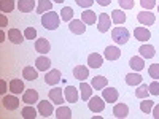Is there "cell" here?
Masks as SVG:
<instances>
[{
	"label": "cell",
	"mask_w": 159,
	"mask_h": 119,
	"mask_svg": "<svg viewBox=\"0 0 159 119\" xmlns=\"http://www.w3.org/2000/svg\"><path fill=\"white\" fill-rule=\"evenodd\" d=\"M61 24V16L56 11H46L42 15V25L46 30H56Z\"/></svg>",
	"instance_id": "6da1fadb"
},
{
	"label": "cell",
	"mask_w": 159,
	"mask_h": 119,
	"mask_svg": "<svg viewBox=\"0 0 159 119\" xmlns=\"http://www.w3.org/2000/svg\"><path fill=\"white\" fill-rule=\"evenodd\" d=\"M111 38L116 45H126L129 42V30L126 27H115L111 30Z\"/></svg>",
	"instance_id": "7a4b0ae2"
},
{
	"label": "cell",
	"mask_w": 159,
	"mask_h": 119,
	"mask_svg": "<svg viewBox=\"0 0 159 119\" xmlns=\"http://www.w3.org/2000/svg\"><path fill=\"white\" fill-rule=\"evenodd\" d=\"M88 107L92 113H102L105 110V100L103 97H91L89 102H88Z\"/></svg>",
	"instance_id": "3957f363"
},
{
	"label": "cell",
	"mask_w": 159,
	"mask_h": 119,
	"mask_svg": "<svg viewBox=\"0 0 159 119\" xmlns=\"http://www.w3.org/2000/svg\"><path fill=\"white\" fill-rule=\"evenodd\" d=\"M2 105H3V108H7L8 111H15V110L19 108V99H18L15 94H11V95H3Z\"/></svg>",
	"instance_id": "277c9868"
},
{
	"label": "cell",
	"mask_w": 159,
	"mask_h": 119,
	"mask_svg": "<svg viewBox=\"0 0 159 119\" xmlns=\"http://www.w3.org/2000/svg\"><path fill=\"white\" fill-rule=\"evenodd\" d=\"M111 27V18H108L107 13H100L97 18V30L99 32H108V29Z\"/></svg>",
	"instance_id": "5b68a950"
},
{
	"label": "cell",
	"mask_w": 159,
	"mask_h": 119,
	"mask_svg": "<svg viewBox=\"0 0 159 119\" xmlns=\"http://www.w3.org/2000/svg\"><path fill=\"white\" fill-rule=\"evenodd\" d=\"M137 19L142 25H153L156 21V16H154V13H150L148 10H143L137 15Z\"/></svg>",
	"instance_id": "8992f818"
},
{
	"label": "cell",
	"mask_w": 159,
	"mask_h": 119,
	"mask_svg": "<svg viewBox=\"0 0 159 119\" xmlns=\"http://www.w3.org/2000/svg\"><path fill=\"white\" fill-rule=\"evenodd\" d=\"M38 114L43 116V117H49L51 114H54V108H52L51 102H46V100H42L38 102Z\"/></svg>",
	"instance_id": "52a82bcc"
},
{
	"label": "cell",
	"mask_w": 159,
	"mask_h": 119,
	"mask_svg": "<svg viewBox=\"0 0 159 119\" xmlns=\"http://www.w3.org/2000/svg\"><path fill=\"white\" fill-rule=\"evenodd\" d=\"M69 30L75 35H83L86 32V25L83 21H80V19H72L69 22Z\"/></svg>",
	"instance_id": "ba28073f"
},
{
	"label": "cell",
	"mask_w": 159,
	"mask_h": 119,
	"mask_svg": "<svg viewBox=\"0 0 159 119\" xmlns=\"http://www.w3.org/2000/svg\"><path fill=\"white\" fill-rule=\"evenodd\" d=\"M61 72L57 70V68H54V70H49L48 73H46V76H45V83L48 84V86H57L59 84V81H61Z\"/></svg>",
	"instance_id": "9c48e42d"
},
{
	"label": "cell",
	"mask_w": 159,
	"mask_h": 119,
	"mask_svg": "<svg viewBox=\"0 0 159 119\" xmlns=\"http://www.w3.org/2000/svg\"><path fill=\"white\" fill-rule=\"evenodd\" d=\"M49 100L56 105H62L64 102H67L65 100V95H64V90L59 89V87H54V89L49 90Z\"/></svg>",
	"instance_id": "30bf717a"
},
{
	"label": "cell",
	"mask_w": 159,
	"mask_h": 119,
	"mask_svg": "<svg viewBox=\"0 0 159 119\" xmlns=\"http://www.w3.org/2000/svg\"><path fill=\"white\" fill-rule=\"evenodd\" d=\"M102 97L105 102H108V103H113L118 100L119 94H118V90L115 87H103L102 89Z\"/></svg>",
	"instance_id": "8fae6325"
},
{
	"label": "cell",
	"mask_w": 159,
	"mask_h": 119,
	"mask_svg": "<svg viewBox=\"0 0 159 119\" xmlns=\"http://www.w3.org/2000/svg\"><path fill=\"white\" fill-rule=\"evenodd\" d=\"M22 102L25 105H34L38 102V92L35 89H27L22 92Z\"/></svg>",
	"instance_id": "7c38bea8"
},
{
	"label": "cell",
	"mask_w": 159,
	"mask_h": 119,
	"mask_svg": "<svg viewBox=\"0 0 159 119\" xmlns=\"http://www.w3.org/2000/svg\"><path fill=\"white\" fill-rule=\"evenodd\" d=\"M35 51L40 52V54H48L51 51V43L48 42L46 38H37L35 42Z\"/></svg>",
	"instance_id": "4fadbf2b"
},
{
	"label": "cell",
	"mask_w": 159,
	"mask_h": 119,
	"mask_svg": "<svg viewBox=\"0 0 159 119\" xmlns=\"http://www.w3.org/2000/svg\"><path fill=\"white\" fill-rule=\"evenodd\" d=\"M103 56H105L107 60H118L119 57H121V49H119L118 46H107Z\"/></svg>",
	"instance_id": "5bb4252c"
},
{
	"label": "cell",
	"mask_w": 159,
	"mask_h": 119,
	"mask_svg": "<svg viewBox=\"0 0 159 119\" xmlns=\"http://www.w3.org/2000/svg\"><path fill=\"white\" fill-rule=\"evenodd\" d=\"M134 37L139 40V42H148V40L151 38V32L147 29V27H135L134 29Z\"/></svg>",
	"instance_id": "9a60e30c"
},
{
	"label": "cell",
	"mask_w": 159,
	"mask_h": 119,
	"mask_svg": "<svg viewBox=\"0 0 159 119\" xmlns=\"http://www.w3.org/2000/svg\"><path fill=\"white\" fill-rule=\"evenodd\" d=\"M8 38H10V42L13 45H21L25 40V37L19 32V29H10L8 30Z\"/></svg>",
	"instance_id": "2e32d148"
},
{
	"label": "cell",
	"mask_w": 159,
	"mask_h": 119,
	"mask_svg": "<svg viewBox=\"0 0 159 119\" xmlns=\"http://www.w3.org/2000/svg\"><path fill=\"white\" fill-rule=\"evenodd\" d=\"M113 114L118 119H124L129 114V107L126 103H118V105H115V108H113Z\"/></svg>",
	"instance_id": "e0dca14e"
},
{
	"label": "cell",
	"mask_w": 159,
	"mask_h": 119,
	"mask_svg": "<svg viewBox=\"0 0 159 119\" xmlns=\"http://www.w3.org/2000/svg\"><path fill=\"white\" fill-rule=\"evenodd\" d=\"M8 89H10V92H11V94H15V95H18V94H22V92H24V83L21 81V79L15 78V79H11V81H10V86H8Z\"/></svg>",
	"instance_id": "ac0fdd59"
},
{
	"label": "cell",
	"mask_w": 159,
	"mask_h": 119,
	"mask_svg": "<svg viewBox=\"0 0 159 119\" xmlns=\"http://www.w3.org/2000/svg\"><path fill=\"white\" fill-rule=\"evenodd\" d=\"M88 64L91 68H100L103 64V57L100 54H97V52H92V54L88 56Z\"/></svg>",
	"instance_id": "d6986e66"
},
{
	"label": "cell",
	"mask_w": 159,
	"mask_h": 119,
	"mask_svg": "<svg viewBox=\"0 0 159 119\" xmlns=\"http://www.w3.org/2000/svg\"><path fill=\"white\" fill-rule=\"evenodd\" d=\"M35 68L40 70V72L49 70V68H51V60H49L45 54L40 56V57H37V60H35Z\"/></svg>",
	"instance_id": "ffe728a7"
},
{
	"label": "cell",
	"mask_w": 159,
	"mask_h": 119,
	"mask_svg": "<svg viewBox=\"0 0 159 119\" xmlns=\"http://www.w3.org/2000/svg\"><path fill=\"white\" fill-rule=\"evenodd\" d=\"M97 15H96V11H92V10H86L81 13V21L88 25H92V24H96L97 22Z\"/></svg>",
	"instance_id": "44dd1931"
},
{
	"label": "cell",
	"mask_w": 159,
	"mask_h": 119,
	"mask_svg": "<svg viewBox=\"0 0 159 119\" xmlns=\"http://www.w3.org/2000/svg\"><path fill=\"white\" fill-rule=\"evenodd\" d=\"M64 95H65V100L70 102V103H76L78 102V90L73 86H67V87H65L64 89Z\"/></svg>",
	"instance_id": "7402d4cb"
},
{
	"label": "cell",
	"mask_w": 159,
	"mask_h": 119,
	"mask_svg": "<svg viewBox=\"0 0 159 119\" xmlns=\"http://www.w3.org/2000/svg\"><path fill=\"white\" fill-rule=\"evenodd\" d=\"M73 76H75L76 79H80V81H84V79H88V76H89L88 67H84V65H76V67L73 68Z\"/></svg>",
	"instance_id": "603a6c76"
},
{
	"label": "cell",
	"mask_w": 159,
	"mask_h": 119,
	"mask_svg": "<svg viewBox=\"0 0 159 119\" xmlns=\"http://www.w3.org/2000/svg\"><path fill=\"white\" fill-rule=\"evenodd\" d=\"M139 51H140V56H142L143 59H151V57H154V54H156V49H154V46H151V45H142V46L139 48Z\"/></svg>",
	"instance_id": "cb8c5ba5"
},
{
	"label": "cell",
	"mask_w": 159,
	"mask_h": 119,
	"mask_svg": "<svg viewBox=\"0 0 159 119\" xmlns=\"http://www.w3.org/2000/svg\"><path fill=\"white\" fill-rule=\"evenodd\" d=\"M35 8V0H19L18 2V10L21 13H30Z\"/></svg>",
	"instance_id": "d4e9b609"
},
{
	"label": "cell",
	"mask_w": 159,
	"mask_h": 119,
	"mask_svg": "<svg viewBox=\"0 0 159 119\" xmlns=\"http://www.w3.org/2000/svg\"><path fill=\"white\" fill-rule=\"evenodd\" d=\"M107 84H108V79L105 78V76H94L92 78V81H91V86L94 87V89H97V90H102L103 87H107Z\"/></svg>",
	"instance_id": "484cf974"
},
{
	"label": "cell",
	"mask_w": 159,
	"mask_h": 119,
	"mask_svg": "<svg viewBox=\"0 0 159 119\" xmlns=\"http://www.w3.org/2000/svg\"><path fill=\"white\" fill-rule=\"evenodd\" d=\"M111 22L118 24V25H121L126 22V13L123 10H113L111 11Z\"/></svg>",
	"instance_id": "4316f807"
},
{
	"label": "cell",
	"mask_w": 159,
	"mask_h": 119,
	"mask_svg": "<svg viewBox=\"0 0 159 119\" xmlns=\"http://www.w3.org/2000/svg\"><path fill=\"white\" fill-rule=\"evenodd\" d=\"M129 65H130V68L134 72H142L145 68V60H143V57H135L134 56L129 60Z\"/></svg>",
	"instance_id": "83f0119b"
},
{
	"label": "cell",
	"mask_w": 159,
	"mask_h": 119,
	"mask_svg": "<svg viewBox=\"0 0 159 119\" xmlns=\"http://www.w3.org/2000/svg\"><path fill=\"white\" fill-rule=\"evenodd\" d=\"M80 90H81V99H83L84 102L92 97V86H91V84L81 81V84H80Z\"/></svg>",
	"instance_id": "f1b7e54d"
},
{
	"label": "cell",
	"mask_w": 159,
	"mask_h": 119,
	"mask_svg": "<svg viewBox=\"0 0 159 119\" xmlns=\"http://www.w3.org/2000/svg\"><path fill=\"white\" fill-rule=\"evenodd\" d=\"M142 76L135 72H132V73H129V75H126V83L129 84V86H139V84H142Z\"/></svg>",
	"instance_id": "f546056e"
},
{
	"label": "cell",
	"mask_w": 159,
	"mask_h": 119,
	"mask_svg": "<svg viewBox=\"0 0 159 119\" xmlns=\"http://www.w3.org/2000/svg\"><path fill=\"white\" fill-rule=\"evenodd\" d=\"M21 114H22L24 119H35L37 114H38V110H35L32 105H27V107H24V108H22Z\"/></svg>",
	"instance_id": "4dcf8cb0"
},
{
	"label": "cell",
	"mask_w": 159,
	"mask_h": 119,
	"mask_svg": "<svg viewBox=\"0 0 159 119\" xmlns=\"http://www.w3.org/2000/svg\"><path fill=\"white\" fill-rule=\"evenodd\" d=\"M38 70L37 68H32V67H24L22 70V76L27 79V81H35V79L38 78Z\"/></svg>",
	"instance_id": "1f68e13d"
},
{
	"label": "cell",
	"mask_w": 159,
	"mask_h": 119,
	"mask_svg": "<svg viewBox=\"0 0 159 119\" xmlns=\"http://www.w3.org/2000/svg\"><path fill=\"white\" fill-rule=\"evenodd\" d=\"M51 8H52V2H49V0H38V7H37L38 15H45V11H51Z\"/></svg>",
	"instance_id": "d6a6232c"
},
{
	"label": "cell",
	"mask_w": 159,
	"mask_h": 119,
	"mask_svg": "<svg viewBox=\"0 0 159 119\" xmlns=\"http://www.w3.org/2000/svg\"><path fill=\"white\" fill-rule=\"evenodd\" d=\"M56 117L57 119H72V111L69 107H59L57 111H56Z\"/></svg>",
	"instance_id": "836d02e7"
},
{
	"label": "cell",
	"mask_w": 159,
	"mask_h": 119,
	"mask_svg": "<svg viewBox=\"0 0 159 119\" xmlns=\"http://www.w3.org/2000/svg\"><path fill=\"white\" fill-rule=\"evenodd\" d=\"M150 95V89H148V84H139V89H135V97L137 99H148Z\"/></svg>",
	"instance_id": "e575fe53"
},
{
	"label": "cell",
	"mask_w": 159,
	"mask_h": 119,
	"mask_svg": "<svg viewBox=\"0 0 159 119\" xmlns=\"http://www.w3.org/2000/svg\"><path fill=\"white\" fill-rule=\"evenodd\" d=\"M0 10L2 13H11L15 10V0H0Z\"/></svg>",
	"instance_id": "d590c367"
},
{
	"label": "cell",
	"mask_w": 159,
	"mask_h": 119,
	"mask_svg": "<svg viewBox=\"0 0 159 119\" xmlns=\"http://www.w3.org/2000/svg\"><path fill=\"white\" fill-rule=\"evenodd\" d=\"M153 107H154V102H153V100L143 99V102H140V110H142V113H145V114H150L151 110H153Z\"/></svg>",
	"instance_id": "8d00e7d4"
},
{
	"label": "cell",
	"mask_w": 159,
	"mask_h": 119,
	"mask_svg": "<svg viewBox=\"0 0 159 119\" xmlns=\"http://www.w3.org/2000/svg\"><path fill=\"white\" fill-rule=\"evenodd\" d=\"M61 19L65 21V22H70L73 19V10L70 7H64L61 10Z\"/></svg>",
	"instance_id": "74e56055"
},
{
	"label": "cell",
	"mask_w": 159,
	"mask_h": 119,
	"mask_svg": "<svg viewBox=\"0 0 159 119\" xmlns=\"http://www.w3.org/2000/svg\"><path fill=\"white\" fill-rule=\"evenodd\" d=\"M148 73L153 79H159V64H153L150 65V68H148Z\"/></svg>",
	"instance_id": "f35d334b"
},
{
	"label": "cell",
	"mask_w": 159,
	"mask_h": 119,
	"mask_svg": "<svg viewBox=\"0 0 159 119\" xmlns=\"http://www.w3.org/2000/svg\"><path fill=\"white\" fill-rule=\"evenodd\" d=\"M119 2V7H121V10H132L135 7V2L134 0H118Z\"/></svg>",
	"instance_id": "ab89813d"
},
{
	"label": "cell",
	"mask_w": 159,
	"mask_h": 119,
	"mask_svg": "<svg viewBox=\"0 0 159 119\" xmlns=\"http://www.w3.org/2000/svg\"><path fill=\"white\" fill-rule=\"evenodd\" d=\"M140 5H142V8L143 10H153L154 7H156V0H140Z\"/></svg>",
	"instance_id": "60d3db41"
},
{
	"label": "cell",
	"mask_w": 159,
	"mask_h": 119,
	"mask_svg": "<svg viewBox=\"0 0 159 119\" xmlns=\"http://www.w3.org/2000/svg\"><path fill=\"white\" fill-rule=\"evenodd\" d=\"M148 89H150L151 95H159V83H157V79H154L151 84H148Z\"/></svg>",
	"instance_id": "b9f144b4"
},
{
	"label": "cell",
	"mask_w": 159,
	"mask_h": 119,
	"mask_svg": "<svg viewBox=\"0 0 159 119\" xmlns=\"http://www.w3.org/2000/svg\"><path fill=\"white\" fill-rule=\"evenodd\" d=\"M24 37L27 40H34V38H37V30L34 27H27L24 30Z\"/></svg>",
	"instance_id": "7bdbcfd3"
},
{
	"label": "cell",
	"mask_w": 159,
	"mask_h": 119,
	"mask_svg": "<svg viewBox=\"0 0 159 119\" xmlns=\"http://www.w3.org/2000/svg\"><path fill=\"white\" fill-rule=\"evenodd\" d=\"M75 2L81 7V8H89L94 5V0H75Z\"/></svg>",
	"instance_id": "ee69618b"
},
{
	"label": "cell",
	"mask_w": 159,
	"mask_h": 119,
	"mask_svg": "<svg viewBox=\"0 0 159 119\" xmlns=\"http://www.w3.org/2000/svg\"><path fill=\"white\" fill-rule=\"evenodd\" d=\"M7 90H10V89H7V83H5V79H0V94L5 95V94H7Z\"/></svg>",
	"instance_id": "f6af8a7d"
},
{
	"label": "cell",
	"mask_w": 159,
	"mask_h": 119,
	"mask_svg": "<svg viewBox=\"0 0 159 119\" xmlns=\"http://www.w3.org/2000/svg\"><path fill=\"white\" fill-rule=\"evenodd\" d=\"M151 114H153V117H154V119H159V105H154V107H153Z\"/></svg>",
	"instance_id": "bcb514c9"
},
{
	"label": "cell",
	"mask_w": 159,
	"mask_h": 119,
	"mask_svg": "<svg viewBox=\"0 0 159 119\" xmlns=\"http://www.w3.org/2000/svg\"><path fill=\"white\" fill-rule=\"evenodd\" d=\"M7 24H8V19L5 18V15L0 16V27H7Z\"/></svg>",
	"instance_id": "7dc6e473"
},
{
	"label": "cell",
	"mask_w": 159,
	"mask_h": 119,
	"mask_svg": "<svg viewBox=\"0 0 159 119\" xmlns=\"http://www.w3.org/2000/svg\"><path fill=\"white\" fill-rule=\"evenodd\" d=\"M96 2L100 5V7H108L111 3V0H96Z\"/></svg>",
	"instance_id": "c3c4849f"
},
{
	"label": "cell",
	"mask_w": 159,
	"mask_h": 119,
	"mask_svg": "<svg viewBox=\"0 0 159 119\" xmlns=\"http://www.w3.org/2000/svg\"><path fill=\"white\" fill-rule=\"evenodd\" d=\"M5 42V33H3V30L0 32V43H3Z\"/></svg>",
	"instance_id": "681fc988"
},
{
	"label": "cell",
	"mask_w": 159,
	"mask_h": 119,
	"mask_svg": "<svg viewBox=\"0 0 159 119\" xmlns=\"http://www.w3.org/2000/svg\"><path fill=\"white\" fill-rule=\"evenodd\" d=\"M54 2H56V3H62V2H64V0H54Z\"/></svg>",
	"instance_id": "f907efd6"
},
{
	"label": "cell",
	"mask_w": 159,
	"mask_h": 119,
	"mask_svg": "<svg viewBox=\"0 0 159 119\" xmlns=\"http://www.w3.org/2000/svg\"><path fill=\"white\" fill-rule=\"evenodd\" d=\"M157 11H159V5H157Z\"/></svg>",
	"instance_id": "816d5d0a"
}]
</instances>
